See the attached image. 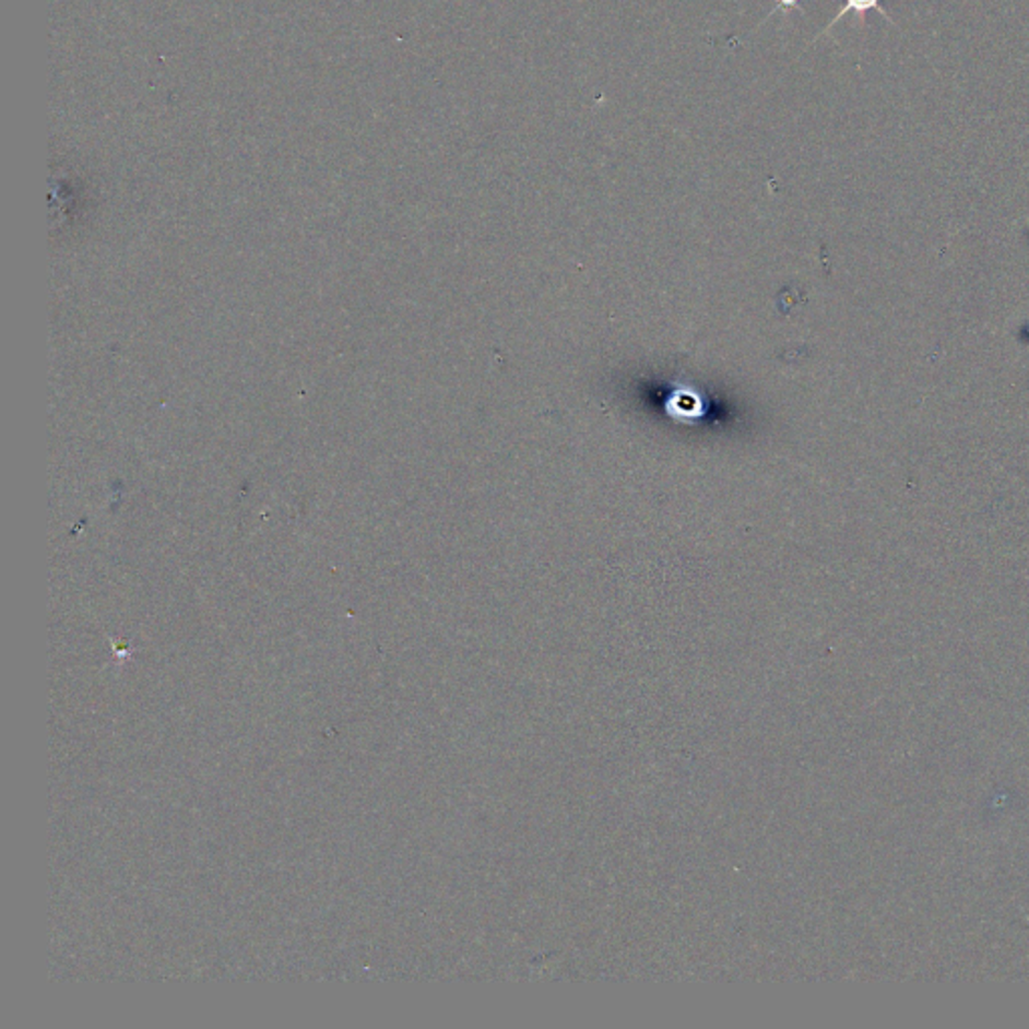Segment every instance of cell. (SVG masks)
<instances>
[{"instance_id": "cell-1", "label": "cell", "mask_w": 1029, "mask_h": 1029, "mask_svg": "<svg viewBox=\"0 0 1029 1029\" xmlns=\"http://www.w3.org/2000/svg\"><path fill=\"white\" fill-rule=\"evenodd\" d=\"M868 11H879V14L883 16V19H887L889 23H892L891 16H889L887 11L880 7V0H844V7L841 9V13L837 14V16L830 21V25L827 26V31L837 25L844 14H865L868 13Z\"/></svg>"}]
</instances>
